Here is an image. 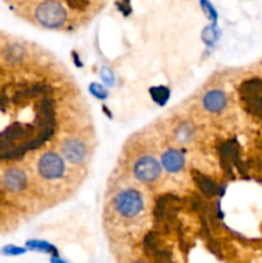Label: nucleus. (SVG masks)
<instances>
[{"mask_svg":"<svg viewBox=\"0 0 262 263\" xmlns=\"http://www.w3.org/2000/svg\"><path fill=\"white\" fill-rule=\"evenodd\" d=\"M36 18L48 28H58L66 22V10L57 2H44L36 10Z\"/></svg>","mask_w":262,"mask_h":263,"instance_id":"f257e3e1","label":"nucleus"},{"mask_svg":"<svg viewBox=\"0 0 262 263\" xmlns=\"http://www.w3.org/2000/svg\"><path fill=\"white\" fill-rule=\"evenodd\" d=\"M27 247L30 249H32V251L44 252V253H49L54 257L58 256V251H57L55 247H53L49 243H45V241H38V240L28 241Z\"/></svg>","mask_w":262,"mask_h":263,"instance_id":"9b49d317","label":"nucleus"},{"mask_svg":"<svg viewBox=\"0 0 262 263\" xmlns=\"http://www.w3.org/2000/svg\"><path fill=\"white\" fill-rule=\"evenodd\" d=\"M193 176H194L195 182H197L199 189L203 192V194H205L207 197H212V195H215L217 193V185L212 180L208 179L207 176L199 174L198 171H194Z\"/></svg>","mask_w":262,"mask_h":263,"instance_id":"9d476101","label":"nucleus"},{"mask_svg":"<svg viewBox=\"0 0 262 263\" xmlns=\"http://www.w3.org/2000/svg\"><path fill=\"white\" fill-rule=\"evenodd\" d=\"M134 263H144V262H134Z\"/></svg>","mask_w":262,"mask_h":263,"instance_id":"f3484780","label":"nucleus"},{"mask_svg":"<svg viewBox=\"0 0 262 263\" xmlns=\"http://www.w3.org/2000/svg\"><path fill=\"white\" fill-rule=\"evenodd\" d=\"M193 133H194V130H193L192 126L189 123H184L176 130V140L179 143H188L193 138Z\"/></svg>","mask_w":262,"mask_h":263,"instance_id":"f8f14e48","label":"nucleus"},{"mask_svg":"<svg viewBox=\"0 0 262 263\" xmlns=\"http://www.w3.org/2000/svg\"><path fill=\"white\" fill-rule=\"evenodd\" d=\"M162 164H163L164 168L169 172L176 174L180 170L184 168V153L180 151H176V149H170V151L164 152V154L162 156Z\"/></svg>","mask_w":262,"mask_h":263,"instance_id":"6e6552de","label":"nucleus"},{"mask_svg":"<svg viewBox=\"0 0 262 263\" xmlns=\"http://www.w3.org/2000/svg\"><path fill=\"white\" fill-rule=\"evenodd\" d=\"M64 162L61 157L53 152L44 153L38 163V170L40 175L45 179H59L64 174Z\"/></svg>","mask_w":262,"mask_h":263,"instance_id":"39448f33","label":"nucleus"},{"mask_svg":"<svg viewBox=\"0 0 262 263\" xmlns=\"http://www.w3.org/2000/svg\"><path fill=\"white\" fill-rule=\"evenodd\" d=\"M3 184L10 192H21L27 185V176L20 168H10L3 176Z\"/></svg>","mask_w":262,"mask_h":263,"instance_id":"0eeeda50","label":"nucleus"},{"mask_svg":"<svg viewBox=\"0 0 262 263\" xmlns=\"http://www.w3.org/2000/svg\"><path fill=\"white\" fill-rule=\"evenodd\" d=\"M3 253L5 256H20V254L25 253V249L20 248V247H15V246H7L3 248Z\"/></svg>","mask_w":262,"mask_h":263,"instance_id":"4468645a","label":"nucleus"},{"mask_svg":"<svg viewBox=\"0 0 262 263\" xmlns=\"http://www.w3.org/2000/svg\"><path fill=\"white\" fill-rule=\"evenodd\" d=\"M144 248H145V251L148 252V253H151V256L154 253V252L158 251L159 239L156 233H149L148 235L144 238Z\"/></svg>","mask_w":262,"mask_h":263,"instance_id":"ddd939ff","label":"nucleus"},{"mask_svg":"<svg viewBox=\"0 0 262 263\" xmlns=\"http://www.w3.org/2000/svg\"><path fill=\"white\" fill-rule=\"evenodd\" d=\"M68 5L74 9H84L87 4V0H67Z\"/></svg>","mask_w":262,"mask_h":263,"instance_id":"2eb2a0df","label":"nucleus"},{"mask_svg":"<svg viewBox=\"0 0 262 263\" xmlns=\"http://www.w3.org/2000/svg\"><path fill=\"white\" fill-rule=\"evenodd\" d=\"M134 174L139 181L151 184V182L157 181L161 176V164L153 157L144 156L139 158L134 164Z\"/></svg>","mask_w":262,"mask_h":263,"instance_id":"20e7f679","label":"nucleus"},{"mask_svg":"<svg viewBox=\"0 0 262 263\" xmlns=\"http://www.w3.org/2000/svg\"><path fill=\"white\" fill-rule=\"evenodd\" d=\"M144 207L143 197L136 190H125L115 199V208L122 217L133 218L141 212Z\"/></svg>","mask_w":262,"mask_h":263,"instance_id":"f03ea898","label":"nucleus"},{"mask_svg":"<svg viewBox=\"0 0 262 263\" xmlns=\"http://www.w3.org/2000/svg\"><path fill=\"white\" fill-rule=\"evenodd\" d=\"M241 99L246 103L247 109L262 118V81L249 80L240 87Z\"/></svg>","mask_w":262,"mask_h":263,"instance_id":"7ed1b4c3","label":"nucleus"},{"mask_svg":"<svg viewBox=\"0 0 262 263\" xmlns=\"http://www.w3.org/2000/svg\"><path fill=\"white\" fill-rule=\"evenodd\" d=\"M51 263H67V262H64L63 259H61L58 256H57V257H53V258H51Z\"/></svg>","mask_w":262,"mask_h":263,"instance_id":"dca6fc26","label":"nucleus"},{"mask_svg":"<svg viewBox=\"0 0 262 263\" xmlns=\"http://www.w3.org/2000/svg\"><path fill=\"white\" fill-rule=\"evenodd\" d=\"M62 153L68 162L73 164H80L86 158V148L84 144L76 139H68L62 144Z\"/></svg>","mask_w":262,"mask_h":263,"instance_id":"423d86ee","label":"nucleus"},{"mask_svg":"<svg viewBox=\"0 0 262 263\" xmlns=\"http://www.w3.org/2000/svg\"><path fill=\"white\" fill-rule=\"evenodd\" d=\"M203 105L208 112H220L226 105V95L221 90H211L203 98Z\"/></svg>","mask_w":262,"mask_h":263,"instance_id":"1a4fd4ad","label":"nucleus"}]
</instances>
